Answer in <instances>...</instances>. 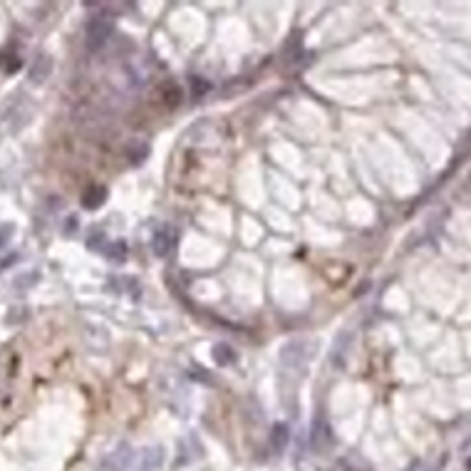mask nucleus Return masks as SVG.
I'll return each instance as SVG.
<instances>
[{"label":"nucleus","instance_id":"nucleus-4","mask_svg":"<svg viewBox=\"0 0 471 471\" xmlns=\"http://www.w3.org/2000/svg\"><path fill=\"white\" fill-rule=\"evenodd\" d=\"M270 442H273L275 449H283L285 444H288V427H285V424H278V427L273 429V434H270Z\"/></svg>","mask_w":471,"mask_h":471},{"label":"nucleus","instance_id":"nucleus-5","mask_svg":"<svg viewBox=\"0 0 471 471\" xmlns=\"http://www.w3.org/2000/svg\"><path fill=\"white\" fill-rule=\"evenodd\" d=\"M214 358H216L218 362H223V360H231V353H228L226 345H221V348H218L216 353H214Z\"/></svg>","mask_w":471,"mask_h":471},{"label":"nucleus","instance_id":"nucleus-1","mask_svg":"<svg viewBox=\"0 0 471 471\" xmlns=\"http://www.w3.org/2000/svg\"><path fill=\"white\" fill-rule=\"evenodd\" d=\"M112 35V23L107 18H94L92 23L87 25V48L89 50H99L107 38Z\"/></svg>","mask_w":471,"mask_h":471},{"label":"nucleus","instance_id":"nucleus-2","mask_svg":"<svg viewBox=\"0 0 471 471\" xmlns=\"http://www.w3.org/2000/svg\"><path fill=\"white\" fill-rule=\"evenodd\" d=\"M174 243H177V233H174V228H169V226L159 228L157 236H154V253L167 255L169 250L174 248Z\"/></svg>","mask_w":471,"mask_h":471},{"label":"nucleus","instance_id":"nucleus-3","mask_svg":"<svg viewBox=\"0 0 471 471\" xmlns=\"http://www.w3.org/2000/svg\"><path fill=\"white\" fill-rule=\"evenodd\" d=\"M102 201H104V189L102 187H89L87 192L82 194V206L84 209H97Z\"/></svg>","mask_w":471,"mask_h":471}]
</instances>
